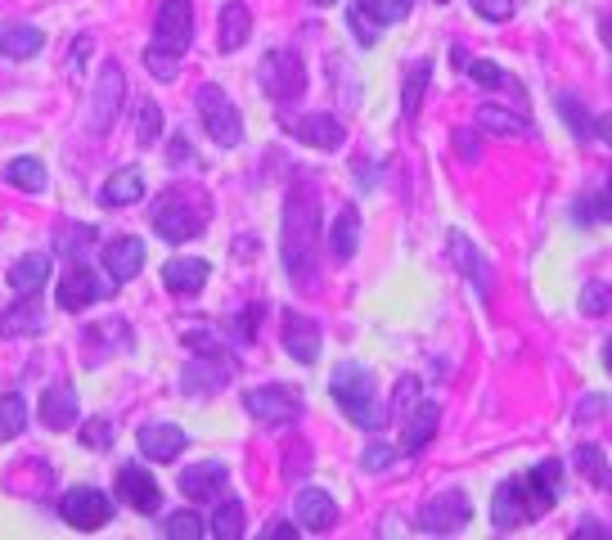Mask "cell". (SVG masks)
I'll list each match as a JSON object with an SVG mask.
<instances>
[{
    "mask_svg": "<svg viewBox=\"0 0 612 540\" xmlns=\"http://www.w3.org/2000/svg\"><path fill=\"white\" fill-rule=\"evenodd\" d=\"M315 239H320V198L311 185H293L279 225V261L297 288H315Z\"/></svg>",
    "mask_w": 612,
    "mask_h": 540,
    "instance_id": "1",
    "label": "cell"
},
{
    "mask_svg": "<svg viewBox=\"0 0 612 540\" xmlns=\"http://www.w3.org/2000/svg\"><path fill=\"white\" fill-rule=\"evenodd\" d=\"M558 491H563V464L545 459L540 468H531L527 477H509V482L495 486L491 495V522L500 531H513L522 522H536L554 509Z\"/></svg>",
    "mask_w": 612,
    "mask_h": 540,
    "instance_id": "2",
    "label": "cell"
},
{
    "mask_svg": "<svg viewBox=\"0 0 612 540\" xmlns=\"http://www.w3.org/2000/svg\"><path fill=\"white\" fill-rule=\"evenodd\" d=\"M212 221V203H207L203 189H167L162 203L153 207V230L167 243H189L207 230Z\"/></svg>",
    "mask_w": 612,
    "mask_h": 540,
    "instance_id": "3",
    "label": "cell"
},
{
    "mask_svg": "<svg viewBox=\"0 0 612 540\" xmlns=\"http://www.w3.org/2000/svg\"><path fill=\"white\" fill-rule=\"evenodd\" d=\"M333 401L347 410V419L356 428H378L383 423V410H378V378L369 374L365 365H338L329 378Z\"/></svg>",
    "mask_w": 612,
    "mask_h": 540,
    "instance_id": "4",
    "label": "cell"
},
{
    "mask_svg": "<svg viewBox=\"0 0 612 540\" xmlns=\"http://www.w3.org/2000/svg\"><path fill=\"white\" fill-rule=\"evenodd\" d=\"M198 117H203L207 140L221 144V149H234V144L243 140V117H239V108H234V99L225 95L221 86H212V81L198 90Z\"/></svg>",
    "mask_w": 612,
    "mask_h": 540,
    "instance_id": "5",
    "label": "cell"
},
{
    "mask_svg": "<svg viewBox=\"0 0 612 540\" xmlns=\"http://www.w3.org/2000/svg\"><path fill=\"white\" fill-rule=\"evenodd\" d=\"M126 104V72L117 59H104L95 77V95H90V135H108Z\"/></svg>",
    "mask_w": 612,
    "mask_h": 540,
    "instance_id": "6",
    "label": "cell"
},
{
    "mask_svg": "<svg viewBox=\"0 0 612 540\" xmlns=\"http://www.w3.org/2000/svg\"><path fill=\"white\" fill-rule=\"evenodd\" d=\"M257 77L275 104H293L306 90V63H302V54H293V50H270L266 59H261Z\"/></svg>",
    "mask_w": 612,
    "mask_h": 540,
    "instance_id": "7",
    "label": "cell"
},
{
    "mask_svg": "<svg viewBox=\"0 0 612 540\" xmlns=\"http://www.w3.org/2000/svg\"><path fill=\"white\" fill-rule=\"evenodd\" d=\"M243 410L252 414L257 423H266V428H288V423L302 419V401H297L293 387H252L248 396H243Z\"/></svg>",
    "mask_w": 612,
    "mask_h": 540,
    "instance_id": "8",
    "label": "cell"
},
{
    "mask_svg": "<svg viewBox=\"0 0 612 540\" xmlns=\"http://www.w3.org/2000/svg\"><path fill=\"white\" fill-rule=\"evenodd\" d=\"M59 513L77 531H99L113 522V500H108L104 491H95V486H72V491H63Z\"/></svg>",
    "mask_w": 612,
    "mask_h": 540,
    "instance_id": "9",
    "label": "cell"
},
{
    "mask_svg": "<svg viewBox=\"0 0 612 540\" xmlns=\"http://www.w3.org/2000/svg\"><path fill=\"white\" fill-rule=\"evenodd\" d=\"M59 306L63 311H86V306H95V302H104V297H113V279H99L90 266H72V270H63L59 275Z\"/></svg>",
    "mask_w": 612,
    "mask_h": 540,
    "instance_id": "10",
    "label": "cell"
},
{
    "mask_svg": "<svg viewBox=\"0 0 612 540\" xmlns=\"http://www.w3.org/2000/svg\"><path fill=\"white\" fill-rule=\"evenodd\" d=\"M153 41L171 54H185L194 41V5L189 0H162L158 18H153Z\"/></svg>",
    "mask_w": 612,
    "mask_h": 540,
    "instance_id": "11",
    "label": "cell"
},
{
    "mask_svg": "<svg viewBox=\"0 0 612 540\" xmlns=\"http://www.w3.org/2000/svg\"><path fill=\"white\" fill-rule=\"evenodd\" d=\"M468 509L473 504H468L464 491H441L419 509V527L432 531V536H450V531H459L468 522Z\"/></svg>",
    "mask_w": 612,
    "mask_h": 540,
    "instance_id": "12",
    "label": "cell"
},
{
    "mask_svg": "<svg viewBox=\"0 0 612 540\" xmlns=\"http://www.w3.org/2000/svg\"><path fill=\"white\" fill-rule=\"evenodd\" d=\"M450 257H455V266L477 284V293H482V297L495 293V270H491V261L482 257V248H477V243L468 239L464 230H450Z\"/></svg>",
    "mask_w": 612,
    "mask_h": 540,
    "instance_id": "13",
    "label": "cell"
},
{
    "mask_svg": "<svg viewBox=\"0 0 612 540\" xmlns=\"http://www.w3.org/2000/svg\"><path fill=\"white\" fill-rule=\"evenodd\" d=\"M284 351L297 365H311L320 356V324L302 311H284Z\"/></svg>",
    "mask_w": 612,
    "mask_h": 540,
    "instance_id": "14",
    "label": "cell"
},
{
    "mask_svg": "<svg viewBox=\"0 0 612 540\" xmlns=\"http://www.w3.org/2000/svg\"><path fill=\"white\" fill-rule=\"evenodd\" d=\"M117 495H122V504H131L135 513H158V504H162L158 482L135 464H126L122 473H117Z\"/></svg>",
    "mask_w": 612,
    "mask_h": 540,
    "instance_id": "15",
    "label": "cell"
},
{
    "mask_svg": "<svg viewBox=\"0 0 612 540\" xmlns=\"http://www.w3.org/2000/svg\"><path fill=\"white\" fill-rule=\"evenodd\" d=\"M41 423H45L50 432L77 428V387H72V383L45 387V396H41Z\"/></svg>",
    "mask_w": 612,
    "mask_h": 540,
    "instance_id": "16",
    "label": "cell"
},
{
    "mask_svg": "<svg viewBox=\"0 0 612 540\" xmlns=\"http://www.w3.org/2000/svg\"><path fill=\"white\" fill-rule=\"evenodd\" d=\"M225 482H230V473H225V464H216V459H207V464H194L180 473V495L185 500H216V495L225 491Z\"/></svg>",
    "mask_w": 612,
    "mask_h": 540,
    "instance_id": "17",
    "label": "cell"
},
{
    "mask_svg": "<svg viewBox=\"0 0 612 540\" xmlns=\"http://www.w3.org/2000/svg\"><path fill=\"white\" fill-rule=\"evenodd\" d=\"M293 513L306 531H333V522H338V504H333L320 486H302L293 500Z\"/></svg>",
    "mask_w": 612,
    "mask_h": 540,
    "instance_id": "18",
    "label": "cell"
},
{
    "mask_svg": "<svg viewBox=\"0 0 612 540\" xmlns=\"http://www.w3.org/2000/svg\"><path fill=\"white\" fill-rule=\"evenodd\" d=\"M144 266V243L135 239V234H122V239H113L104 248V270L113 284H126V279H135Z\"/></svg>",
    "mask_w": 612,
    "mask_h": 540,
    "instance_id": "19",
    "label": "cell"
},
{
    "mask_svg": "<svg viewBox=\"0 0 612 540\" xmlns=\"http://www.w3.org/2000/svg\"><path fill=\"white\" fill-rule=\"evenodd\" d=\"M437 423H441V410L432 401L405 410V432H401V450H405V455H423V450H428V441H432V432H437Z\"/></svg>",
    "mask_w": 612,
    "mask_h": 540,
    "instance_id": "20",
    "label": "cell"
},
{
    "mask_svg": "<svg viewBox=\"0 0 612 540\" xmlns=\"http://www.w3.org/2000/svg\"><path fill=\"white\" fill-rule=\"evenodd\" d=\"M135 441H140V450L149 459H158V464H171V459H180V450H185V432H180L176 423H144Z\"/></svg>",
    "mask_w": 612,
    "mask_h": 540,
    "instance_id": "21",
    "label": "cell"
},
{
    "mask_svg": "<svg viewBox=\"0 0 612 540\" xmlns=\"http://www.w3.org/2000/svg\"><path fill=\"white\" fill-rule=\"evenodd\" d=\"M207 261L203 257H176V261H167L162 266V284H167V293H176V297H194L198 288L207 284Z\"/></svg>",
    "mask_w": 612,
    "mask_h": 540,
    "instance_id": "22",
    "label": "cell"
},
{
    "mask_svg": "<svg viewBox=\"0 0 612 540\" xmlns=\"http://www.w3.org/2000/svg\"><path fill=\"white\" fill-rule=\"evenodd\" d=\"M293 135L302 144H311V149H338L342 144V122L338 117H329V113H311V117H297L293 122Z\"/></svg>",
    "mask_w": 612,
    "mask_h": 540,
    "instance_id": "23",
    "label": "cell"
},
{
    "mask_svg": "<svg viewBox=\"0 0 612 540\" xmlns=\"http://www.w3.org/2000/svg\"><path fill=\"white\" fill-rule=\"evenodd\" d=\"M473 122H477V131L504 135V140H527V135H531V126L522 122L518 113H509L504 104H482V108L473 113Z\"/></svg>",
    "mask_w": 612,
    "mask_h": 540,
    "instance_id": "24",
    "label": "cell"
},
{
    "mask_svg": "<svg viewBox=\"0 0 612 540\" xmlns=\"http://www.w3.org/2000/svg\"><path fill=\"white\" fill-rule=\"evenodd\" d=\"M45 279H50V257H45V252H27V257H18L14 266H9V288L23 297H32Z\"/></svg>",
    "mask_w": 612,
    "mask_h": 540,
    "instance_id": "25",
    "label": "cell"
},
{
    "mask_svg": "<svg viewBox=\"0 0 612 540\" xmlns=\"http://www.w3.org/2000/svg\"><path fill=\"white\" fill-rule=\"evenodd\" d=\"M99 198H104V207H131L144 198V176L131 167L113 171V176L104 180V189H99Z\"/></svg>",
    "mask_w": 612,
    "mask_h": 540,
    "instance_id": "26",
    "label": "cell"
},
{
    "mask_svg": "<svg viewBox=\"0 0 612 540\" xmlns=\"http://www.w3.org/2000/svg\"><path fill=\"white\" fill-rule=\"evenodd\" d=\"M108 338H131V329H126V320H104V324H95V329H86L81 333V342H86V365H99V360H108L113 351H122L117 342H108Z\"/></svg>",
    "mask_w": 612,
    "mask_h": 540,
    "instance_id": "27",
    "label": "cell"
},
{
    "mask_svg": "<svg viewBox=\"0 0 612 540\" xmlns=\"http://www.w3.org/2000/svg\"><path fill=\"white\" fill-rule=\"evenodd\" d=\"M41 306L32 302V297H23V302H14V306H5L0 311V338H18V333H41Z\"/></svg>",
    "mask_w": 612,
    "mask_h": 540,
    "instance_id": "28",
    "label": "cell"
},
{
    "mask_svg": "<svg viewBox=\"0 0 612 540\" xmlns=\"http://www.w3.org/2000/svg\"><path fill=\"white\" fill-rule=\"evenodd\" d=\"M41 45H45L41 27L18 23V27H5V32H0V54H5V59H14V63H23V59H32V54H41Z\"/></svg>",
    "mask_w": 612,
    "mask_h": 540,
    "instance_id": "29",
    "label": "cell"
},
{
    "mask_svg": "<svg viewBox=\"0 0 612 540\" xmlns=\"http://www.w3.org/2000/svg\"><path fill=\"white\" fill-rule=\"evenodd\" d=\"M252 36V14H248V5L243 0H230V5L221 9V50L225 54H234L243 41Z\"/></svg>",
    "mask_w": 612,
    "mask_h": 540,
    "instance_id": "30",
    "label": "cell"
},
{
    "mask_svg": "<svg viewBox=\"0 0 612 540\" xmlns=\"http://www.w3.org/2000/svg\"><path fill=\"white\" fill-rule=\"evenodd\" d=\"M329 243H333V257H338V261H351V257H356V248H360V212H356L351 203L342 207L338 221H333Z\"/></svg>",
    "mask_w": 612,
    "mask_h": 540,
    "instance_id": "31",
    "label": "cell"
},
{
    "mask_svg": "<svg viewBox=\"0 0 612 540\" xmlns=\"http://www.w3.org/2000/svg\"><path fill=\"white\" fill-rule=\"evenodd\" d=\"M225 378H230V365H216V360H203V365H198V360H194V365L185 369V383H180V387H185L189 396H198V392H221Z\"/></svg>",
    "mask_w": 612,
    "mask_h": 540,
    "instance_id": "32",
    "label": "cell"
},
{
    "mask_svg": "<svg viewBox=\"0 0 612 540\" xmlns=\"http://www.w3.org/2000/svg\"><path fill=\"white\" fill-rule=\"evenodd\" d=\"M5 180L14 189H23V194H41L45 189V162L32 158V153H23V158H14L5 167Z\"/></svg>",
    "mask_w": 612,
    "mask_h": 540,
    "instance_id": "33",
    "label": "cell"
},
{
    "mask_svg": "<svg viewBox=\"0 0 612 540\" xmlns=\"http://www.w3.org/2000/svg\"><path fill=\"white\" fill-rule=\"evenodd\" d=\"M27 428V401L23 392H0V441L23 437Z\"/></svg>",
    "mask_w": 612,
    "mask_h": 540,
    "instance_id": "34",
    "label": "cell"
},
{
    "mask_svg": "<svg viewBox=\"0 0 612 540\" xmlns=\"http://www.w3.org/2000/svg\"><path fill=\"white\" fill-rule=\"evenodd\" d=\"M428 77H432V63L428 59H419V68H410V77H405V90H401V113L410 117H419V108H423V90H428Z\"/></svg>",
    "mask_w": 612,
    "mask_h": 540,
    "instance_id": "35",
    "label": "cell"
},
{
    "mask_svg": "<svg viewBox=\"0 0 612 540\" xmlns=\"http://www.w3.org/2000/svg\"><path fill=\"white\" fill-rule=\"evenodd\" d=\"M576 468L585 473L590 486L608 491V455H603V446H576Z\"/></svg>",
    "mask_w": 612,
    "mask_h": 540,
    "instance_id": "36",
    "label": "cell"
},
{
    "mask_svg": "<svg viewBox=\"0 0 612 540\" xmlns=\"http://www.w3.org/2000/svg\"><path fill=\"white\" fill-rule=\"evenodd\" d=\"M558 113H563V122L572 126V135H581V140L594 135V117L585 113V104L572 95V90H558Z\"/></svg>",
    "mask_w": 612,
    "mask_h": 540,
    "instance_id": "37",
    "label": "cell"
},
{
    "mask_svg": "<svg viewBox=\"0 0 612 540\" xmlns=\"http://www.w3.org/2000/svg\"><path fill=\"white\" fill-rule=\"evenodd\" d=\"M212 531L216 540H239L243 536V504L239 500H225L221 509H216V518H212Z\"/></svg>",
    "mask_w": 612,
    "mask_h": 540,
    "instance_id": "38",
    "label": "cell"
},
{
    "mask_svg": "<svg viewBox=\"0 0 612 540\" xmlns=\"http://www.w3.org/2000/svg\"><path fill=\"white\" fill-rule=\"evenodd\" d=\"M144 68H149L153 81H176V77H180V54L162 50V45L153 41L149 50H144Z\"/></svg>",
    "mask_w": 612,
    "mask_h": 540,
    "instance_id": "39",
    "label": "cell"
},
{
    "mask_svg": "<svg viewBox=\"0 0 612 540\" xmlns=\"http://www.w3.org/2000/svg\"><path fill=\"white\" fill-rule=\"evenodd\" d=\"M158 135H162L158 104H153V99H140V104H135V140H140V144H158Z\"/></svg>",
    "mask_w": 612,
    "mask_h": 540,
    "instance_id": "40",
    "label": "cell"
},
{
    "mask_svg": "<svg viewBox=\"0 0 612 540\" xmlns=\"http://www.w3.org/2000/svg\"><path fill=\"white\" fill-rule=\"evenodd\" d=\"M203 531H207L203 518H198V513H189V509L167 513V522H162V536H171V540H198Z\"/></svg>",
    "mask_w": 612,
    "mask_h": 540,
    "instance_id": "41",
    "label": "cell"
},
{
    "mask_svg": "<svg viewBox=\"0 0 612 540\" xmlns=\"http://www.w3.org/2000/svg\"><path fill=\"white\" fill-rule=\"evenodd\" d=\"M414 405H419V378H410V374H405L401 383H396L392 405H387V414H383V419H405V410H414Z\"/></svg>",
    "mask_w": 612,
    "mask_h": 540,
    "instance_id": "42",
    "label": "cell"
},
{
    "mask_svg": "<svg viewBox=\"0 0 612 540\" xmlns=\"http://www.w3.org/2000/svg\"><path fill=\"white\" fill-rule=\"evenodd\" d=\"M608 302H612V293H608V284H599V279H590V284L581 288V311L590 315V320H603V315H608Z\"/></svg>",
    "mask_w": 612,
    "mask_h": 540,
    "instance_id": "43",
    "label": "cell"
},
{
    "mask_svg": "<svg viewBox=\"0 0 612 540\" xmlns=\"http://www.w3.org/2000/svg\"><path fill=\"white\" fill-rule=\"evenodd\" d=\"M360 9H365L369 18H374L378 27L383 23H396V18H405V9H410V0H356Z\"/></svg>",
    "mask_w": 612,
    "mask_h": 540,
    "instance_id": "44",
    "label": "cell"
},
{
    "mask_svg": "<svg viewBox=\"0 0 612 540\" xmlns=\"http://www.w3.org/2000/svg\"><path fill=\"white\" fill-rule=\"evenodd\" d=\"M360 464H365V473H387V468L396 464V446L392 441H369L365 455H360Z\"/></svg>",
    "mask_w": 612,
    "mask_h": 540,
    "instance_id": "45",
    "label": "cell"
},
{
    "mask_svg": "<svg viewBox=\"0 0 612 540\" xmlns=\"http://www.w3.org/2000/svg\"><path fill=\"white\" fill-rule=\"evenodd\" d=\"M81 446H86V450H108V446H113V423H108V419L81 423Z\"/></svg>",
    "mask_w": 612,
    "mask_h": 540,
    "instance_id": "46",
    "label": "cell"
},
{
    "mask_svg": "<svg viewBox=\"0 0 612 540\" xmlns=\"http://www.w3.org/2000/svg\"><path fill=\"white\" fill-rule=\"evenodd\" d=\"M576 216H581L585 225H603V221H608V189H599V194H585L581 203H576Z\"/></svg>",
    "mask_w": 612,
    "mask_h": 540,
    "instance_id": "47",
    "label": "cell"
},
{
    "mask_svg": "<svg viewBox=\"0 0 612 540\" xmlns=\"http://www.w3.org/2000/svg\"><path fill=\"white\" fill-rule=\"evenodd\" d=\"M347 27H351V32H356V41H360V45H374L378 23H369V14L356 5V0H351V5H347Z\"/></svg>",
    "mask_w": 612,
    "mask_h": 540,
    "instance_id": "48",
    "label": "cell"
},
{
    "mask_svg": "<svg viewBox=\"0 0 612 540\" xmlns=\"http://www.w3.org/2000/svg\"><path fill=\"white\" fill-rule=\"evenodd\" d=\"M468 77L477 81V86H509V77H504L495 63H486V59H473L468 63Z\"/></svg>",
    "mask_w": 612,
    "mask_h": 540,
    "instance_id": "49",
    "label": "cell"
},
{
    "mask_svg": "<svg viewBox=\"0 0 612 540\" xmlns=\"http://www.w3.org/2000/svg\"><path fill=\"white\" fill-rule=\"evenodd\" d=\"M473 9L486 23H509L513 18V0H473Z\"/></svg>",
    "mask_w": 612,
    "mask_h": 540,
    "instance_id": "50",
    "label": "cell"
},
{
    "mask_svg": "<svg viewBox=\"0 0 612 540\" xmlns=\"http://www.w3.org/2000/svg\"><path fill=\"white\" fill-rule=\"evenodd\" d=\"M603 410H608V401H603V396H585V401L576 405V419L594 423V419H603Z\"/></svg>",
    "mask_w": 612,
    "mask_h": 540,
    "instance_id": "51",
    "label": "cell"
},
{
    "mask_svg": "<svg viewBox=\"0 0 612 540\" xmlns=\"http://www.w3.org/2000/svg\"><path fill=\"white\" fill-rule=\"evenodd\" d=\"M90 45H95V36H90V32H81L77 41H72V72H81V68H86V54H90Z\"/></svg>",
    "mask_w": 612,
    "mask_h": 540,
    "instance_id": "52",
    "label": "cell"
},
{
    "mask_svg": "<svg viewBox=\"0 0 612 540\" xmlns=\"http://www.w3.org/2000/svg\"><path fill=\"white\" fill-rule=\"evenodd\" d=\"M603 536H608V527H603V522H594V518H585L581 527L572 531V540H603Z\"/></svg>",
    "mask_w": 612,
    "mask_h": 540,
    "instance_id": "53",
    "label": "cell"
},
{
    "mask_svg": "<svg viewBox=\"0 0 612 540\" xmlns=\"http://www.w3.org/2000/svg\"><path fill=\"white\" fill-rule=\"evenodd\" d=\"M311 459V450L306 446H293V455H288V464H284V473H288V482H297V473H302V464Z\"/></svg>",
    "mask_w": 612,
    "mask_h": 540,
    "instance_id": "54",
    "label": "cell"
},
{
    "mask_svg": "<svg viewBox=\"0 0 612 540\" xmlns=\"http://www.w3.org/2000/svg\"><path fill=\"white\" fill-rule=\"evenodd\" d=\"M261 540H297V527H288V522H275V527L261 531Z\"/></svg>",
    "mask_w": 612,
    "mask_h": 540,
    "instance_id": "55",
    "label": "cell"
},
{
    "mask_svg": "<svg viewBox=\"0 0 612 540\" xmlns=\"http://www.w3.org/2000/svg\"><path fill=\"white\" fill-rule=\"evenodd\" d=\"M171 158H176V162H189V144L180 140V135H176V140H171Z\"/></svg>",
    "mask_w": 612,
    "mask_h": 540,
    "instance_id": "56",
    "label": "cell"
},
{
    "mask_svg": "<svg viewBox=\"0 0 612 540\" xmlns=\"http://www.w3.org/2000/svg\"><path fill=\"white\" fill-rule=\"evenodd\" d=\"M459 149H464V158H468V162H477V144H473V135H459Z\"/></svg>",
    "mask_w": 612,
    "mask_h": 540,
    "instance_id": "57",
    "label": "cell"
},
{
    "mask_svg": "<svg viewBox=\"0 0 612 540\" xmlns=\"http://www.w3.org/2000/svg\"><path fill=\"white\" fill-rule=\"evenodd\" d=\"M311 5H338V0H311Z\"/></svg>",
    "mask_w": 612,
    "mask_h": 540,
    "instance_id": "58",
    "label": "cell"
},
{
    "mask_svg": "<svg viewBox=\"0 0 612 540\" xmlns=\"http://www.w3.org/2000/svg\"><path fill=\"white\" fill-rule=\"evenodd\" d=\"M437 5H446V0H437Z\"/></svg>",
    "mask_w": 612,
    "mask_h": 540,
    "instance_id": "59",
    "label": "cell"
}]
</instances>
